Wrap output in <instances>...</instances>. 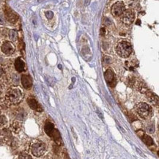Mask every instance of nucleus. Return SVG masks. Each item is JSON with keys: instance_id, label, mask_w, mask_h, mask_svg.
I'll list each match as a JSON object with an SVG mask.
<instances>
[{"instance_id": "nucleus-19", "label": "nucleus", "mask_w": 159, "mask_h": 159, "mask_svg": "<svg viewBox=\"0 0 159 159\" xmlns=\"http://www.w3.org/2000/svg\"><path fill=\"white\" fill-rule=\"evenodd\" d=\"M7 19L10 23H15L17 20V16L11 12V13H7Z\"/></svg>"}, {"instance_id": "nucleus-11", "label": "nucleus", "mask_w": 159, "mask_h": 159, "mask_svg": "<svg viewBox=\"0 0 159 159\" xmlns=\"http://www.w3.org/2000/svg\"><path fill=\"white\" fill-rule=\"evenodd\" d=\"M27 102H28L29 106L32 109L35 110V111H37V112L42 111V108L40 107V106L39 105L37 101H36L35 98H29L28 99V101H27Z\"/></svg>"}, {"instance_id": "nucleus-29", "label": "nucleus", "mask_w": 159, "mask_h": 159, "mask_svg": "<svg viewBox=\"0 0 159 159\" xmlns=\"http://www.w3.org/2000/svg\"><path fill=\"white\" fill-rule=\"evenodd\" d=\"M1 92H2V87H1V84H0V95L1 94Z\"/></svg>"}, {"instance_id": "nucleus-6", "label": "nucleus", "mask_w": 159, "mask_h": 159, "mask_svg": "<svg viewBox=\"0 0 159 159\" xmlns=\"http://www.w3.org/2000/svg\"><path fill=\"white\" fill-rule=\"evenodd\" d=\"M120 16L122 22L126 26L131 25L135 19V13H134V10H131V9L125 10Z\"/></svg>"}, {"instance_id": "nucleus-24", "label": "nucleus", "mask_w": 159, "mask_h": 159, "mask_svg": "<svg viewBox=\"0 0 159 159\" xmlns=\"http://www.w3.org/2000/svg\"><path fill=\"white\" fill-rule=\"evenodd\" d=\"M19 158H32V157L26 153H22L19 155Z\"/></svg>"}, {"instance_id": "nucleus-1", "label": "nucleus", "mask_w": 159, "mask_h": 159, "mask_svg": "<svg viewBox=\"0 0 159 159\" xmlns=\"http://www.w3.org/2000/svg\"><path fill=\"white\" fill-rule=\"evenodd\" d=\"M6 98L9 101L10 104H19L23 100V92L22 90L16 87H11L7 91Z\"/></svg>"}, {"instance_id": "nucleus-9", "label": "nucleus", "mask_w": 159, "mask_h": 159, "mask_svg": "<svg viewBox=\"0 0 159 159\" xmlns=\"http://www.w3.org/2000/svg\"><path fill=\"white\" fill-rule=\"evenodd\" d=\"M105 79L110 87H114L116 84V77L112 69H107L105 72Z\"/></svg>"}, {"instance_id": "nucleus-21", "label": "nucleus", "mask_w": 159, "mask_h": 159, "mask_svg": "<svg viewBox=\"0 0 159 159\" xmlns=\"http://www.w3.org/2000/svg\"><path fill=\"white\" fill-rule=\"evenodd\" d=\"M1 134L4 136V139H10L11 138V132L9 131L7 128H4V129L1 131Z\"/></svg>"}, {"instance_id": "nucleus-4", "label": "nucleus", "mask_w": 159, "mask_h": 159, "mask_svg": "<svg viewBox=\"0 0 159 159\" xmlns=\"http://www.w3.org/2000/svg\"><path fill=\"white\" fill-rule=\"evenodd\" d=\"M30 150L32 154L35 157H40L45 153V145L41 142H36L32 144L30 147Z\"/></svg>"}, {"instance_id": "nucleus-14", "label": "nucleus", "mask_w": 159, "mask_h": 159, "mask_svg": "<svg viewBox=\"0 0 159 159\" xmlns=\"http://www.w3.org/2000/svg\"><path fill=\"white\" fill-rule=\"evenodd\" d=\"M22 129V123L19 120H15L11 124V131L15 134H19Z\"/></svg>"}, {"instance_id": "nucleus-3", "label": "nucleus", "mask_w": 159, "mask_h": 159, "mask_svg": "<svg viewBox=\"0 0 159 159\" xmlns=\"http://www.w3.org/2000/svg\"><path fill=\"white\" fill-rule=\"evenodd\" d=\"M117 53L119 57L127 58L131 54L133 51L132 45L127 41H121L118 43L116 48Z\"/></svg>"}, {"instance_id": "nucleus-16", "label": "nucleus", "mask_w": 159, "mask_h": 159, "mask_svg": "<svg viewBox=\"0 0 159 159\" xmlns=\"http://www.w3.org/2000/svg\"><path fill=\"white\" fill-rule=\"evenodd\" d=\"M8 37L10 41L16 42L18 39V33L16 30L11 29L8 32Z\"/></svg>"}, {"instance_id": "nucleus-15", "label": "nucleus", "mask_w": 159, "mask_h": 159, "mask_svg": "<svg viewBox=\"0 0 159 159\" xmlns=\"http://www.w3.org/2000/svg\"><path fill=\"white\" fill-rule=\"evenodd\" d=\"M10 103L9 102L8 100L6 98V97L0 98V107H1V109H7L8 107H10Z\"/></svg>"}, {"instance_id": "nucleus-23", "label": "nucleus", "mask_w": 159, "mask_h": 159, "mask_svg": "<svg viewBox=\"0 0 159 159\" xmlns=\"http://www.w3.org/2000/svg\"><path fill=\"white\" fill-rule=\"evenodd\" d=\"M7 119L4 115H0V126H4L7 124Z\"/></svg>"}, {"instance_id": "nucleus-20", "label": "nucleus", "mask_w": 159, "mask_h": 159, "mask_svg": "<svg viewBox=\"0 0 159 159\" xmlns=\"http://www.w3.org/2000/svg\"><path fill=\"white\" fill-rule=\"evenodd\" d=\"M128 84L131 87H134V86H137V81H136V78L134 76H130L128 78Z\"/></svg>"}, {"instance_id": "nucleus-8", "label": "nucleus", "mask_w": 159, "mask_h": 159, "mask_svg": "<svg viewBox=\"0 0 159 159\" xmlns=\"http://www.w3.org/2000/svg\"><path fill=\"white\" fill-rule=\"evenodd\" d=\"M1 50L5 55H12L16 51V47L10 41H5L1 44Z\"/></svg>"}, {"instance_id": "nucleus-17", "label": "nucleus", "mask_w": 159, "mask_h": 159, "mask_svg": "<svg viewBox=\"0 0 159 159\" xmlns=\"http://www.w3.org/2000/svg\"><path fill=\"white\" fill-rule=\"evenodd\" d=\"M142 139L143 140V142L146 144L147 145H152L153 144V140L152 138L150 136L147 135V134H143V136H141Z\"/></svg>"}, {"instance_id": "nucleus-27", "label": "nucleus", "mask_w": 159, "mask_h": 159, "mask_svg": "<svg viewBox=\"0 0 159 159\" xmlns=\"http://www.w3.org/2000/svg\"><path fill=\"white\" fill-rule=\"evenodd\" d=\"M3 73H4V70H3L2 67L0 65V77L3 75Z\"/></svg>"}, {"instance_id": "nucleus-28", "label": "nucleus", "mask_w": 159, "mask_h": 159, "mask_svg": "<svg viewBox=\"0 0 159 159\" xmlns=\"http://www.w3.org/2000/svg\"><path fill=\"white\" fill-rule=\"evenodd\" d=\"M101 35H104L105 34V28H102L101 29Z\"/></svg>"}, {"instance_id": "nucleus-2", "label": "nucleus", "mask_w": 159, "mask_h": 159, "mask_svg": "<svg viewBox=\"0 0 159 159\" xmlns=\"http://www.w3.org/2000/svg\"><path fill=\"white\" fill-rule=\"evenodd\" d=\"M135 110L141 117L145 119H150L153 114L152 107L147 103L140 102L137 104L135 106Z\"/></svg>"}, {"instance_id": "nucleus-25", "label": "nucleus", "mask_w": 159, "mask_h": 159, "mask_svg": "<svg viewBox=\"0 0 159 159\" xmlns=\"http://www.w3.org/2000/svg\"><path fill=\"white\" fill-rule=\"evenodd\" d=\"M45 16H46L48 19H52L53 16H54V13H53L51 11H48L45 13Z\"/></svg>"}, {"instance_id": "nucleus-5", "label": "nucleus", "mask_w": 159, "mask_h": 159, "mask_svg": "<svg viewBox=\"0 0 159 159\" xmlns=\"http://www.w3.org/2000/svg\"><path fill=\"white\" fill-rule=\"evenodd\" d=\"M45 131L48 136H51L54 139L56 142L58 143L59 141H60V133L57 130L54 129V125L51 122H47L45 125Z\"/></svg>"}, {"instance_id": "nucleus-10", "label": "nucleus", "mask_w": 159, "mask_h": 159, "mask_svg": "<svg viewBox=\"0 0 159 159\" xmlns=\"http://www.w3.org/2000/svg\"><path fill=\"white\" fill-rule=\"evenodd\" d=\"M21 81H22V84L24 88L27 89V90L30 89L32 86V80L29 75H25V74L22 75Z\"/></svg>"}, {"instance_id": "nucleus-31", "label": "nucleus", "mask_w": 159, "mask_h": 159, "mask_svg": "<svg viewBox=\"0 0 159 159\" xmlns=\"http://www.w3.org/2000/svg\"><path fill=\"white\" fill-rule=\"evenodd\" d=\"M0 114H1V110H0Z\"/></svg>"}, {"instance_id": "nucleus-26", "label": "nucleus", "mask_w": 159, "mask_h": 159, "mask_svg": "<svg viewBox=\"0 0 159 159\" xmlns=\"http://www.w3.org/2000/svg\"><path fill=\"white\" fill-rule=\"evenodd\" d=\"M4 16H3L2 14H0V24H4Z\"/></svg>"}, {"instance_id": "nucleus-18", "label": "nucleus", "mask_w": 159, "mask_h": 159, "mask_svg": "<svg viewBox=\"0 0 159 159\" xmlns=\"http://www.w3.org/2000/svg\"><path fill=\"white\" fill-rule=\"evenodd\" d=\"M137 87H138V89H139V92H142V93L145 94L148 90H148L147 86L146 84H145V83H143V82H140L139 84H138Z\"/></svg>"}, {"instance_id": "nucleus-22", "label": "nucleus", "mask_w": 159, "mask_h": 159, "mask_svg": "<svg viewBox=\"0 0 159 159\" xmlns=\"http://www.w3.org/2000/svg\"><path fill=\"white\" fill-rule=\"evenodd\" d=\"M126 66L128 67L129 69L132 70L134 68H135L136 66H137V61L134 62V61H127V63H125Z\"/></svg>"}, {"instance_id": "nucleus-7", "label": "nucleus", "mask_w": 159, "mask_h": 159, "mask_svg": "<svg viewBox=\"0 0 159 159\" xmlns=\"http://www.w3.org/2000/svg\"><path fill=\"white\" fill-rule=\"evenodd\" d=\"M112 13L114 17H119L125 10V5L123 1H118L112 7Z\"/></svg>"}, {"instance_id": "nucleus-30", "label": "nucleus", "mask_w": 159, "mask_h": 159, "mask_svg": "<svg viewBox=\"0 0 159 159\" xmlns=\"http://www.w3.org/2000/svg\"><path fill=\"white\" fill-rule=\"evenodd\" d=\"M1 130H0V135H1Z\"/></svg>"}, {"instance_id": "nucleus-12", "label": "nucleus", "mask_w": 159, "mask_h": 159, "mask_svg": "<svg viewBox=\"0 0 159 159\" xmlns=\"http://www.w3.org/2000/svg\"><path fill=\"white\" fill-rule=\"evenodd\" d=\"M15 68L19 73H22L25 70V63L22 58L19 57L15 61Z\"/></svg>"}, {"instance_id": "nucleus-13", "label": "nucleus", "mask_w": 159, "mask_h": 159, "mask_svg": "<svg viewBox=\"0 0 159 159\" xmlns=\"http://www.w3.org/2000/svg\"><path fill=\"white\" fill-rule=\"evenodd\" d=\"M145 94H146V96H147V100L151 103V104H153V105H155V106L158 105V98L156 95H155L153 92H152L150 90H148Z\"/></svg>"}]
</instances>
